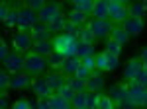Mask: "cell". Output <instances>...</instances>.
<instances>
[{
    "mask_svg": "<svg viewBox=\"0 0 147 109\" xmlns=\"http://www.w3.org/2000/svg\"><path fill=\"white\" fill-rule=\"evenodd\" d=\"M37 22H39L37 12L30 10L28 6H22V8H20V14H18V31H22V33L32 31V27H34Z\"/></svg>",
    "mask_w": 147,
    "mask_h": 109,
    "instance_id": "6da1fadb",
    "label": "cell"
},
{
    "mask_svg": "<svg viewBox=\"0 0 147 109\" xmlns=\"http://www.w3.org/2000/svg\"><path fill=\"white\" fill-rule=\"evenodd\" d=\"M24 68H26L28 72H32V74H41L47 68V58L39 56V54L34 53V51H30V53L24 54Z\"/></svg>",
    "mask_w": 147,
    "mask_h": 109,
    "instance_id": "7a4b0ae2",
    "label": "cell"
},
{
    "mask_svg": "<svg viewBox=\"0 0 147 109\" xmlns=\"http://www.w3.org/2000/svg\"><path fill=\"white\" fill-rule=\"evenodd\" d=\"M86 27L94 33V37H102V39H110V33L114 29V23L110 20H96V18H90Z\"/></svg>",
    "mask_w": 147,
    "mask_h": 109,
    "instance_id": "3957f363",
    "label": "cell"
},
{
    "mask_svg": "<svg viewBox=\"0 0 147 109\" xmlns=\"http://www.w3.org/2000/svg\"><path fill=\"white\" fill-rule=\"evenodd\" d=\"M12 45H14V51H18V53H30L32 51V47H34V39H32V35L30 33H14V37H12Z\"/></svg>",
    "mask_w": 147,
    "mask_h": 109,
    "instance_id": "277c9868",
    "label": "cell"
},
{
    "mask_svg": "<svg viewBox=\"0 0 147 109\" xmlns=\"http://www.w3.org/2000/svg\"><path fill=\"white\" fill-rule=\"evenodd\" d=\"M141 76H143V62L139 56H131L124 68V78L125 80H139Z\"/></svg>",
    "mask_w": 147,
    "mask_h": 109,
    "instance_id": "5b68a950",
    "label": "cell"
},
{
    "mask_svg": "<svg viewBox=\"0 0 147 109\" xmlns=\"http://www.w3.org/2000/svg\"><path fill=\"white\" fill-rule=\"evenodd\" d=\"M63 12H61V4L59 2H47L45 8L37 14V18H39V22L45 23V25H49V23L55 20L57 16H61Z\"/></svg>",
    "mask_w": 147,
    "mask_h": 109,
    "instance_id": "8992f818",
    "label": "cell"
},
{
    "mask_svg": "<svg viewBox=\"0 0 147 109\" xmlns=\"http://www.w3.org/2000/svg\"><path fill=\"white\" fill-rule=\"evenodd\" d=\"M127 86H129V98H131V103H134L136 107H143L147 90L143 86H139L137 80H127Z\"/></svg>",
    "mask_w": 147,
    "mask_h": 109,
    "instance_id": "52a82bcc",
    "label": "cell"
},
{
    "mask_svg": "<svg viewBox=\"0 0 147 109\" xmlns=\"http://www.w3.org/2000/svg\"><path fill=\"white\" fill-rule=\"evenodd\" d=\"M108 96L114 99V103H116V105H118L120 101H124L125 98H129V86H127V82H120V84L110 86Z\"/></svg>",
    "mask_w": 147,
    "mask_h": 109,
    "instance_id": "ba28073f",
    "label": "cell"
},
{
    "mask_svg": "<svg viewBox=\"0 0 147 109\" xmlns=\"http://www.w3.org/2000/svg\"><path fill=\"white\" fill-rule=\"evenodd\" d=\"M77 41H79L77 37H73V35H67V33H61V35L53 37V51H55L57 54H63L65 51H67L69 45L77 43Z\"/></svg>",
    "mask_w": 147,
    "mask_h": 109,
    "instance_id": "9c48e42d",
    "label": "cell"
},
{
    "mask_svg": "<svg viewBox=\"0 0 147 109\" xmlns=\"http://www.w3.org/2000/svg\"><path fill=\"white\" fill-rule=\"evenodd\" d=\"M122 27H124L127 35H141L143 29H145V22H143V18H127L124 23H122Z\"/></svg>",
    "mask_w": 147,
    "mask_h": 109,
    "instance_id": "30bf717a",
    "label": "cell"
},
{
    "mask_svg": "<svg viewBox=\"0 0 147 109\" xmlns=\"http://www.w3.org/2000/svg\"><path fill=\"white\" fill-rule=\"evenodd\" d=\"M2 64H4V68H6L8 72H18V70L24 68V54L18 53V51H12V53L8 54V58H6Z\"/></svg>",
    "mask_w": 147,
    "mask_h": 109,
    "instance_id": "8fae6325",
    "label": "cell"
},
{
    "mask_svg": "<svg viewBox=\"0 0 147 109\" xmlns=\"http://www.w3.org/2000/svg\"><path fill=\"white\" fill-rule=\"evenodd\" d=\"M82 64V60H80L79 56H71V58H65V62H63V68L59 70L63 76H67V78H71V76H75L77 74V70H79V66Z\"/></svg>",
    "mask_w": 147,
    "mask_h": 109,
    "instance_id": "7c38bea8",
    "label": "cell"
},
{
    "mask_svg": "<svg viewBox=\"0 0 147 109\" xmlns=\"http://www.w3.org/2000/svg\"><path fill=\"white\" fill-rule=\"evenodd\" d=\"M30 35H32V39H34V43H39V41H49V35H51V33H49L45 23L37 22L34 27H32Z\"/></svg>",
    "mask_w": 147,
    "mask_h": 109,
    "instance_id": "4fadbf2b",
    "label": "cell"
},
{
    "mask_svg": "<svg viewBox=\"0 0 147 109\" xmlns=\"http://www.w3.org/2000/svg\"><path fill=\"white\" fill-rule=\"evenodd\" d=\"M32 86H34V94L37 96V98H51V96H53V90L49 88V84L45 82V78L34 80Z\"/></svg>",
    "mask_w": 147,
    "mask_h": 109,
    "instance_id": "5bb4252c",
    "label": "cell"
},
{
    "mask_svg": "<svg viewBox=\"0 0 147 109\" xmlns=\"http://www.w3.org/2000/svg\"><path fill=\"white\" fill-rule=\"evenodd\" d=\"M92 18L96 20H110L108 14V0H94V8H92Z\"/></svg>",
    "mask_w": 147,
    "mask_h": 109,
    "instance_id": "9a60e30c",
    "label": "cell"
},
{
    "mask_svg": "<svg viewBox=\"0 0 147 109\" xmlns=\"http://www.w3.org/2000/svg\"><path fill=\"white\" fill-rule=\"evenodd\" d=\"M32 51H34V53H37L39 56H43V58H45V56L49 58L51 54L55 53V51H53V41L49 39V41H39V43H34Z\"/></svg>",
    "mask_w": 147,
    "mask_h": 109,
    "instance_id": "2e32d148",
    "label": "cell"
},
{
    "mask_svg": "<svg viewBox=\"0 0 147 109\" xmlns=\"http://www.w3.org/2000/svg\"><path fill=\"white\" fill-rule=\"evenodd\" d=\"M104 76L102 74H94L92 72V76L86 80V92H92V94H98L102 92V88H104Z\"/></svg>",
    "mask_w": 147,
    "mask_h": 109,
    "instance_id": "e0dca14e",
    "label": "cell"
},
{
    "mask_svg": "<svg viewBox=\"0 0 147 109\" xmlns=\"http://www.w3.org/2000/svg\"><path fill=\"white\" fill-rule=\"evenodd\" d=\"M45 82L49 84V88H51L53 92H57L61 86L67 84V76H63L61 72H51V74H47V76H45Z\"/></svg>",
    "mask_w": 147,
    "mask_h": 109,
    "instance_id": "ac0fdd59",
    "label": "cell"
},
{
    "mask_svg": "<svg viewBox=\"0 0 147 109\" xmlns=\"http://www.w3.org/2000/svg\"><path fill=\"white\" fill-rule=\"evenodd\" d=\"M69 22V16H65V14H61V16H57L53 22L47 25V29H49V33H59V31H65V25H67Z\"/></svg>",
    "mask_w": 147,
    "mask_h": 109,
    "instance_id": "d6986e66",
    "label": "cell"
},
{
    "mask_svg": "<svg viewBox=\"0 0 147 109\" xmlns=\"http://www.w3.org/2000/svg\"><path fill=\"white\" fill-rule=\"evenodd\" d=\"M110 39H114L116 43H120V45H125L129 41V35H127V31H125L122 25H114L112 33H110Z\"/></svg>",
    "mask_w": 147,
    "mask_h": 109,
    "instance_id": "ffe728a7",
    "label": "cell"
},
{
    "mask_svg": "<svg viewBox=\"0 0 147 109\" xmlns=\"http://www.w3.org/2000/svg\"><path fill=\"white\" fill-rule=\"evenodd\" d=\"M94 54H96L94 45L82 43V41H79V43H77V56H79L80 60H82V58H86V56H94Z\"/></svg>",
    "mask_w": 147,
    "mask_h": 109,
    "instance_id": "44dd1931",
    "label": "cell"
},
{
    "mask_svg": "<svg viewBox=\"0 0 147 109\" xmlns=\"http://www.w3.org/2000/svg\"><path fill=\"white\" fill-rule=\"evenodd\" d=\"M69 22L73 23V25H77V27H82V25H86V23H88V16H86V14H82V12L71 10V12H69Z\"/></svg>",
    "mask_w": 147,
    "mask_h": 109,
    "instance_id": "7402d4cb",
    "label": "cell"
},
{
    "mask_svg": "<svg viewBox=\"0 0 147 109\" xmlns=\"http://www.w3.org/2000/svg\"><path fill=\"white\" fill-rule=\"evenodd\" d=\"M92 8H94V0H75V2H73V10L82 12V14H86V16L92 14Z\"/></svg>",
    "mask_w": 147,
    "mask_h": 109,
    "instance_id": "603a6c76",
    "label": "cell"
},
{
    "mask_svg": "<svg viewBox=\"0 0 147 109\" xmlns=\"http://www.w3.org/2000/svg\"><path fill=\"white\" fill-rule=\"evenodd\" d=\"M49 103H51V109H73V103L69 99L61 98V96H51L49 98Z\"/></svg>",
    "mask_w": 147,
    "mask_h": 109,
    "instance_id": "cb8c5ba5",
    "label": "cell"
},
{
    "mask_svg": "<svg viewBox=\"0 0 147 109\" xmlns=\"http://www.w3.org/2000/svg\"><path fill=\"white\" fill-rule=\"evenodd\" d=\"M127 12L131 18H143L147 14L145 10V2H134V4H127Z\"/></svg>",
    "mask_w": 147,
    "mask_h": 109,
    "instance_id": "d4e9b609",
    "label": "cell"
},
{
    "mask_svg": "<svg viewBox=\"0 0 147 109\" xmlns=\"http://www.w3.org/2000/svg\"><path fill=\"white\" fill-rule=\"evenodd\" d=\"M34 80L28 76V74H20V76H16V78H12V82H10V88L12 90H20V88H28L30 84H32Z\"/></svg>",
    "mask_w": 147,
    "mask_h": 109,
    "instance_id": "484cf974",
    "label": "cell"
},
{
    "mask_svg": "<svg viewBox=\"0 0 147 109\" xmlns=\"http://www.w3.org/2000/svg\"><path fill=\"white\" fill-rule=\"evenodd\" d=\"M63 62H65V56H63V54H57V53H53L47 58V66H49L53 72L61 70V68H63Z\"/></svg>",
    "mask_w": 147,
    "mask_h": 109,
    "instance_id": "4316f807",
    "label": "cell"
},
{
    "mask_svg": "<svg viewBox=\"0 0 147 109\" xmlns=\"http://www.w3.org/2000/svg\"><path fill=\"white\" fill-rule=\"evenodd\" d=\"M67 84L73 88L77 94H79V92H86V80H82V78L71 76V78H67Z\"/></svg>",
    "mask_w": 147,
    "mask_h": 109,
    "instance_id": "83f0119b",
    "label": "cell"
},
{
    "mask_svg": "<svg viewBox=\"0 0 147 109\" xmlns=\"http://www.w3.org/2000/svg\"><path fill=\"white\" fill-rule=\"evenodd\" d=\"M102 92L98 94H92V92H86V109H98V101H100Z\"/></svg>",
    "mask_w": 147,
    "mask_h": 109,
    "instance_id": "f1b7e54d",
    "label": "cell"
},
{
    "mask_svg": "<svg viewBox=\"0 0 147 109\" xmlns=\"http://www.w3.org/2000/svg\"><path fill=\"white\" fill-rule=\"evenodd\" d=\"M57 96H61V98H65V99H69V101H73V98L77 96V92L73 90V88L69 86V84H65V86H61L59 90L55 92Z\"/></svg>",
    "mask_w": 147,
    "mask_h": 109,
    "instance_id": "f546056e",
    "label": "cell"
},
{
    "mask_svg": "<svg viewBox=\"0 0 147 109\" xmlns=\"http://www.w3.org/2000/svg\"><path fill=\"white\" fill-rule=\"evenodd\" d=\"M94 39H96V37H94V33L90 31V29H88V27H86V25H84V27H80V31H79V41H82V43H94Z\"/></svg>",
    "mask_w": 147,
    "mask_h": 109,
    "instance_id": "4dcf8cb0",
    "label": "cell"
},
{
    "mask_svg": "<svg viewBox=\"0 0 147 109\" xmlns=\"http://www.w3.org/2000/svg\"><path fill=\"white\" fill-rule=\"evenodd\" d=\"M127 4H125V0H108V14L114 16L116 12H120L122 8H125Z\"/></svg>",
    "mask_w": 147,
    "mask_h": 109,
    "instance_id": "1f68e13d",
    "label": "cell"
},
{
    "mask_svg": "<svg viewBox=\"0 0 147 109\" xmlns=\"http://www.w3.org/2000/svg\"><path fill=\"white\" fill-rule=\"evenodd\" d=\"M73 107L77 109H86V92H79L75 98H73Z\"/></svg>",
    "mask_w": 147,
    "mask_h": 109,
    "instance_id": "d6a6232c",
    "label": "cell"
},
{
    "mask_svg": "<svg viewBox=\"0 0 147 109\" xmlns=\"http://www.w3.org/2000/svg\"><path fill=\"white\" fill-rule=\"evenodd\" d=\"M104 49H106L108 53L116 54V56H120V53H122V45L116 43L114 39H106V45H104Z\"/></svg>",
    "mask_w": 147,
    "mask_h": 109,
    "instance_id": "836d02e7",
    "label": "cell"
},
{
    "mask_svg": "<svg viewBox=\"0 0 147 109\" xmlns=\"http://www.w3.org/2000/svg\"><path fill=\"white\" fill-rule=\"evenodd\" d=\"M98 109H116V103L110 96H100V101H98Z\"/></svg>",
    "mask_w": 147,
    "mask_h": 109,
    "instance_id": "e575fe53",
    "label": "cell"
},
{
    "mask_svg": "<svg viewBox=\"0 0 147 109\" xmlns=\"http://www.w3.org/2000/svg\"><path fill=\"white\" fill-rule=\"evenodd\" d=\"M45 4H47L45 0H28V2H26V6H28L30 10L37 12V14H39V12L45 8Z\"/></svg>",
    "mask_w": 147,
    "mask_h": 109,
    "instance_id": "d590c367",
    "label": "cell"
},
{
    "mask_svg": "<svg viewBox=\"0 0 147 109\" xmlns=\"http://www.w3.org/2000/svg\"><path fill=\"white\" fill-rule=\"evenodd\" d=\"M10 82L12 78L6 74V68L0 72V88H2V96H6V88H10Z\"/></svg>",
    "mask_w": 147,
    "mask_h": 109,
    "instance_id": "8d00e7d4",
    "label": "cell"
},
{
    "mask_svg": "<svg viewBox=\"0 0 147 109\" xmlns=\"http://www.w3.org/2000/svg\"><path fill=\"white\" fill-rule=\"evenodd\" d=\"M106 53V58H108V72H112V70H116L118 66H120V60H118V56L112 53H108V51H104Z\"/></svg>",
    "mask_w": 147,
    "mask_h": 109,
    "instance_id": "74e56055",
    "label": "cell"
},
{
    "mask_svg": "<svg viewBox=\"0 0 147 109\" xmlns=\"http://www.w3.org/2000/svg\"><path fill=\"white\" fill-rule=\"evenodd\" d=\"M96 68L108 72V58H106V53H104V51H102L100 54H96Z\"/></svg>",
    "mask_w": 147,
    "mask_h": 109,
    "instance_id": "f35d334b",
    "label": "cell"
},
{
    "mask_svg": "<svg viewBox=\"0 0 147 109\" xmlns=\"http://www.w3.org/2000/svg\"><path fill=\"white\" fill-rule=\"evenodd\" d=\"M18 14H20V10H12L10 16L6 18V27H18Z\"/></svg>",
    "mask_w": 147,
    "mask_h": 109,
    "instance_id": "ab89813d",
    "label": "cell"
},
{
    "mask_svg": "<svg viewBox=\"0 0 147 109\" xmlns=\"http://www.w3.org/2000/svg\"><path fill=\"white\" fill-rule=\"evenodd\" d=\"M77 78H82V80H88V78L92 76V70H88L84 64H80L79 66V70H77V74H75Z\"/></svg>",
    "mask_w": 147,
    "mask_h": 109,
    "instance_id": "60d3db41",
    "label": "cell"
},
{
    "mask_svg": "<svg viewBox=\"0 0 147 109\" xmlns=\"http://www.w3.org/2000/svg\"><path fill=\"white\" fill-rule=\"evenodd\" d=\"M10 12H12L10 4H8V2H2V4H0V20L6 22V18L10 16Z\"/></svg>",
    "mask_w": 147,
    "mask_h": 109,
    "instance_id": "b9f144b4",
    "label": "cell"
},
{
    "mask_svg": "<svg viewBox=\"0 0 147 109\" xmlns=\"http://www.w3.org/2000/svg\"><path fill=\"white\" fill-rule=\"evenodd\" d=\"M79 31H80V27H77V25H73L71 22H67V25H65V33L67 35H73V37L79 39Z\"/></svg>",
    "mask_w": 147,
    "mask_h": 109,
    "instance_id": "7bdbcfd3",
    "label": "cell"
},
{
    "mask_svg": "<svg viewBox=\"0 0 147 109\" xmlns=\"http://www.w3.org/2000/svg\"><path fill=\"white\" fill-rule=\"evenodd\" d=\"M8 54H10V51H8V45H6V41H4V39H0V58H2V62L8 58Z\"/></svg>",
    "mask_w": 147,
    "mask_h": 109,
    "instance_id": "ee69618b",
    "label": "cell"
},
{
    "mask_svg": "<svg viewBox=\"0 0 147 109\" xmlns=\"http://www.w3.org/2000/svg\"><path fill=\"white\" fill-rule=\"evenodd\" d=\"M82 64L86 66L88 70H94V68H96V54H94V56H86V58H82Z\"/></svg>",
    "mask_w": 147,
    "mask_h": 109,
    "instance_id": "f6af8a7d",
    "label": "cell"
},
{
    "mask_svg": "<svg viewBox=\"0 0 147 109\" xmlns=\"http://www.w3.org/2000/svg\"><path fill=\"white\" fill-rule=\"evenodd\" d=\"M12 109H32V103H30L28 99H18V101L12 105Z\"/></svg>",
    "mask_w": 147,
    "mask_h": 109,
    "instance_id": "bcb514c9",
    "label": "cell"
},
{
    "mask_svg": "<svg viewBox=\"0 0 147 109\" xmlns=\"http://www.w3.org/2000/svg\"><path fill=\"white\" fill-rule=\"evenodd\" d=\"M37 109H51L49 98H37Z\"/></svg>",
    "mask_w": 147,
    "mask_h": 109,
    "instance_id": "7dc6e473",
    "label": "cell"
},
{
    "mask_svg": "<svg viewBox=\"0 0 147 109\" xmlns=\"http://www.w3.org/2000/svg\"><path fill=\"white\" fill-rule=\"evenodd\" d=\"M137 84H139V86H143V88L147 90V74H145V72H143V76L137 80Z\"/></svg>",
    "mask_w": 147,
    "mask_h": 109,
    "instance_id": "c3c4849f",
    "label": "cell"
},
{
    "mask_svg": "<svg viewBox=\"0 0 147 109\" xmlns=\"http://www.w3.org/2000/svg\"><path fill=\"white\" fill-rule=\"evenodd\" d=\"M139 58H141V62H147V47L141 49V53H139Z\"/></svg>",
    "mask_w": 147,
    "mask_h": 109,
    "instance_id": "681fc988",
    "label": "cell"
},
{
    "mask_svg": "<svg viewBox=\"0 0 147 109\" xmlns=\"http://www.w3.org/2000/svg\"><path fill=\"white\" fill-rule=\"evenodd\" d=\"M6 105H8V103H6V96H2V98H0V109H6Z\"/></svg>",
    "mask_w": 147,
    "mask_h": 109,
    "instance_id": "f907efd6",
    "label": "cell"
},
{
    "mask_svg": "<svg viewBox=\"0 0 147 109\" xmlns=\"http://www.w3.org/2000/svg\"><path fill=\"white\" fill-rule=\"evenodd\" d=\"M116 109H136V105H116Z\"/></svg>",
    "mask_w": 147,
    "mask_h": 109,
    "instance_id": "816d5d0a",
    "label": "cell"
},
{
    "mask_svg": "<svg viewBox=\"0 0 147 109\" xmlns=\"http://www.w3.org/2000/svg\"><path fill=\"white\" fill-rule=\"evenodd\" d=\"M143 72L147 74V62H143Z\"/></svg>",
    "mask_w": 147,
    "mask_h": 109,
    "instance_id": "f5cc1de1",
    "label": "cell"
},
{
    "mask_svg": "<svg viewBox=\"0 0 147 109\" xmlns=\"http://www.w3.org/2000/svg\"><path fill=\"white\" fill-rule=\"evenodd\" d=\"M143 107H147V96H145V103H143Z\"/></svg>",
    "mask_w": 147,
    "mask_h": 109,
    "instance_id": "db71d44e",
    "label": "cell"
},
{
    "mask_svg": "<svg viewBox=\"0 0 147 109\" xmlns=\"http://www.w3.org/2000/svg\"><path fill=\"white\" fill-rule=\"evenodd\" d=\"M145 10H147V2H145Z\"/></svg>",
    "mask_w": 147,
    "mask_h": 109,
    "instance_id": "11a10c76",
    "label": "cell"
},
{
    "mask_svg": "<svg viewBox=\"0 0 147 109\" xmlns=\"http://www.w3.org/2000/svg\"><path fill=\"white\" fill-rule=\"evenodd\" d=\"M73 109H77V107H73Z\"/></svg>",
    "mask_w": 147,
    "mask_h": 109,
    "instance_id": "9f6ffc18",
    "label": "cell"
}]
</instances>
